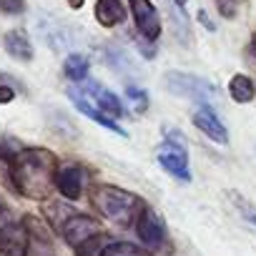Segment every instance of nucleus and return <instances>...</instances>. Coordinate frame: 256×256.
Instances as JSON below:
<instances>
[{
    "label": "nucleus",
    "instance_id": "5701e85b",
    "mask_svg": "<svg viewBox=\"0 0 256 256\" xmlns=\"http://www.w3.org/2000/svg\"><path fill=\"white\" fill-rule=\"evenodd\" d=\"M0 13H6V16L26 13V0H0Z\"/></svg>",
    "mask_w": 256,
    "mask_h": 256
},
{
    "label": "nucleus",
    "instance_id": "dca6fc26",
    "mask_svg": "<svg viewBox=\"0 0 256 256\" xmlns=\"http://www.w3.org/2000/svg\"><path fill=\"white\" fill-rule=\"evenodd\" d=\"M228 96H231V100L234 103H251L254 98H256V83L248 78V76H244V73H236L231 80H228Z\"/></svg>",
    "mask_w": 256,
    "mask_h": 256
},
{
    "label": "nucleus",
    "instance_id": "39448f33",
    "mask_svg": "<svg viewBox=\"0 0 256 256\" xmlns=\"http://www.w3.org/2000/svg\"><path fill=\"white\" fill-rule=\"evenodd\" d=\"M0 256H28V228L3 198H0Z\"/></svg>",
    "mask_w": 256,
    "mask_h": 256
},
{
    "label": "nucleus",
    "instance_id": "0eeeda50",
    "mask_svg": "<svg viewBox=\"0 0 256 256\" xmlns=\"http://www.w3.org/2000/svg\"><path fill=\"white\" fill-rule=\"evenodd\" d=\"M60 231V236H63V241L70 246V248H78V246H83L88 238H93L96 234H100L103 228H100V218H93V216H88V214H73L70 218H66V224L58 228Z\"/></svg>",
    "mask_w": 256,
    "mask_h": 256
},
{
    "label": "nucleus",
    "instance_id": "412c9836",
    "mask_svg": "<svg viewBox=\"0 0 256 256\" xmlns=\"http://www.w3.org/2000/svg\"><path fill=\"white\" fill-rule=\"evenodd\" d=\"M126 98H128V103H131V108H134L136 116H141V113L148 110V93H146L144 88L128 86V88H126Z\"/></svg>",
    "mask_w": 256,
    "mask_h": 256
},
{
    "label": "nucleus",
    "instance_id": "6ab92c4d",
    "mask_svg": "<svg viewBox=\"0 0 256 256\" xmlns=\"http://www.w3.org/2000/svg\"><path fill=\"white\" fill-rule=\"evenodd\" d=\"M110 244H113L110 236H108L106 231H100V234H96L93 238H88L83 246H78V248H76V256H103V251H106Z\"/></svg>",
    "mask_w": 256,
    "mask_h": 256
},
{
    "label": "nucleus",
    "instance_id": "9d476101",
    "mask_svg": "<svg viewBox=\"0 0 256 256\" xmlns=\"http://www.w3.org/2000/svg\"><path fill=\"white\" fill-rule=\"evenodd\" d=\"M56 188L66 201H78L86 191V171L78 164H60L56 176Z\"/></svg>",
    "mask_w": 256,
    "mask_h": 256
},
{
    "label": "nucleus",
    "instance_id": "4468645a",
    "mask_svg": "<svg viewBox=\"0 0 256 256\" xmlns=\"http://www.w3.org/2000/svg\"><path fill=\"white\" fill-rule=\"evenodd\" d=\"M3 48H6L8 56H13L16 60H23V63L33 60V43H30L28 33L20 30V28L8 30V33L3 36Z\"/></svg>",
    "mask_w": 256,
    "mask_h": 256
},
{
    "label": "nucleus",
    "instance_id": "ddd939ff",
    "mask_svg": "<svg viewBox=\"0 0 256 256\" xmlns=\"http://www.w3.org/2000/svg\"><path fill=\"white\" fill-rule=\"evenodd\" d=\"M80 93H83L88 100H93L96 108L103 110L106 116H110V118H123V103H120V98H118L113 90H108L106 86H100V83H86V86L80 88Z\"/></svg>",
    "mask_w": 256,
    "mask_h": 256
},
{
    "label": "nucleus",
    "instance_id": "f3484780",
    "mask_svg": "<svg viewBox=\"0 0 256 256\" xmlns=\"http://www.w3.org/2000/svg\"><path fill=\"white\" fill-rule=\"evenodd\" d=\"M88 70H90V63H88V58L80 56V53H70V56L63 60V73H66V78L73 80V83H86Z\"/></svg>",
    "mask_w": 256,
    "mask_h": 256
},
{
    "label": "nucleus",
    "instance_id": "7ed1b4c3",
    "mask_svg": "<svg viewBox=\"0 0 256 256\" xmlns=\"http://www.w3.org/2000/svg\"><path fill=\"white\" fill-rule=\"evenodd\" d=\"M164 86L171 96H178V98H188L198 106H208L211 100L218 98V88L201 78V76H194V73H184V70H168L164 76Z\"/></svg>",
    "mask_w": 256,
    "mask_h": 256
},
{
    "label": "nucleus",
    "instance_id": "f257e3e1",
    "mask_svg": "<svg viewBox=\"0 0 256 256\" xmlns=\"http://www.w3.org/2000/svg\"><path fill=\"white\" fill-rule=\"evenodd\" d=\"M58 156L48 148H26L8 164V174L13 181V188L30 198V201H48L56 191V176H58Z\"/></svg>",
    "mask_w": 256,
    "mask_h": 256
},
{
    "label": "nucleus",
    "instance_id": "aec40b11",
    "mask_svg": "<svg viewBox=\"0 0 256 256\" xmlns=\"http://www.w3.org/2000/svg\"><path fill=\"white\" fill-rule=\"evenodd\" d=\"M103 256H154V254H148L146 248H138V246L131 244V241H113V244L103 251Z\"/></svg>",
    "mask_w": 256,
    "mask_h": 256
},
{
    "label": "nucleus",
    "instance_id": "cd10ccee",
    "mask_svg": "<svg viewBox=\"0 0 256 256\" xmlns=\"http://www.w3.org/2000/svg\"><path fill=\"white\" fill-rule=\"evenodd\" d=\"M68 6H70L73 10H78V8L83 6V0H68Z\"/></svg>",
    "mask_w": 256,
    "mask_h": 256
},
{
    "label": "nucleus",
    "instance_id": "393cba45",
    "mask_svg": "<svg viewBox=\"0 0 256 256\" xmlns=\"http://www.w3.org/2000/svg\"><path fill=\"white\" fill-rule=\"evenodd\" d=\"M16 98V90L10 88V86H6V83H0V106L3 103H10Z\"/></svg>",
    "mask_w": 256,
    "mask_h": 256
},
{
    "label": "nucleus",
    "instance_id": "c756f323",
    "mask_svg": "<svg viewBox=\"0 0 256 256\" xmlns=\"http://www.w3.org/2000/svg\"><path fill=\"white\" fill-rule=\"evenodd\" d=\"M254 53H256V33H254Z\"/></svg>",
    "mask_w": 256,
    "mask_h": 256
},
{
    "label": "nucleus",
    "instance_id": "a878e982",
    "mask_svg": "<svg viewBox=\"0 0 256 256\" xmlns=\"http://www.w3.org/2000/svg\"><path fill=\"white\" fill-rule=\"evenodd\" d=\"M138 50H141V53H144L148 60L156 56V50H154V43H148V40H138Z\"/></svg>",
    "mask_w": 256,
    "mask_h": 256
},
{
    "label": "nucleus",
    "instance_id": "20e7f679",
    "mask_svg": "<svg viewBox=\"0 0 256 256\" xmlns=\"http://www.w3.org/2000/svg\"><path fill=\"white\" fill-rule=\"evenodd\" d=\"M164 146L158 148L156 158L166 174H171L181 184H191V168H188V148L184 141V134L176 128H166Z\"/></svg>",
    "mask_w": 256,
    "mask_h": 256
},
{
    "label": "nucleus",
    "instance_id": "6e6552de",
    "mask_svg": "<svg viewBox=\"0 0 256 256\" xmlns=\"http://www.w3.org/2000/svg\"><path fill=\"white\" fill-rule=\"evenodd\" d=\"M128 6H131L138 36L148 43H156L158 36H161V18H158L156 6L151 0H128Z\"/></svg>",
    "mask_w": 256,
    "mask_h": 256
},
{
    "label": "nucleus",
    "instance_id": "2eb2a0df",
    "mask_svg": "<svg viewBox=\"0 0 256 256\" xmlns=\"http://www.w3.org/2000/svg\"><path fill=\"white\" fill-rule=\"evenodd\" d=\"M96 20L103 28H116L126 20V8L120 0H96Z\"/></svg>",
    "mask_w": 256,
    "mask_h": 256
},
{
    "label": "nucleus",
    "instance_id": "b1692460",
    "mask_svg": "<svg viewBox=\"0 0 256 256\" xmlns=\"http://www.w3.org/2000/svg\"><path fill=\"white\" fill-rule=\"evenodd\" d=\"M216 3H218V13L221 16H226V18H234L236 16V3H234V0H216Z\"/></svg>",
    "mask_w": 256,
    "mask_h": 256
},
{
    "label": "nucleus",
    "instance_id": "bb28decb",
    "mask_svg": "<svg viewBox=\"0 0 256 256\" xmlns=\"http://www.w3.org/2000/svg\"><path fill=\"white\" fill-rule=\"evenodd\" d=\"M198 20H201V26H204L206 30H211V33L216 30V26L211 23V18H208V13H206V10H198Z\"/></svg>",
    "mask_w": 256,
    "mask_h": 256
},
{
    "label": "nucleus",
    "instance_id": "f8f14e48",
    "mask_svg": "<svg viewBox=\"0 0 256 256\" xmlns=\"http://www.w3.org/2000/svg\"><path fill=\"white\" fill-rule=\"evenodd\" d=\"M68 96H70V100H73V106L78 108V113H83L86 118H90V120H96V123H100L103 128H108V131H113V134H118L120 138H128V131L126 128H120V123L118 120H113L110 116H106L103 110H98L80 90H76V88H68Z\"/></svg>",
    "mask_w": 256,
    "mask_h": 256
},
{
    "label": "nucleus",
    "instance_id": "f03ea898",
    "mask_svg": "<svg viewBox=\"0 0 256 256\" xmlns=\"http://www.w3.org/2000/svg\"><path fill=\"white\" fill-rule=\"evenodd\" d=\"M90 204L106 221L120 228H136V221L146 211V204L138 194L126 191L113 184H96L90 188Z\"/></svg>",
    "mask_w": 256,
    "mask_h": 256
},
{
    "label": "nucleus",
    "instance_id": "4be33fe9",
    "mask_svg": "<svg viewBox=\"0 0 256 256\" xmlns=\"http://www.w3.org/2000/svg\"><path fill=\"white\" fill-rule=\"evenodd\" d=\"M26 146L18 141V138H10V136H0V161H13L18 154H23Z\"/></svg>",
    "mask_w": 256,
    "mask_h": 256
},
{
    "label": "nucleus",
    "instance_id": "9b49d317",
    "mask_svg": "<svg viewBox=\"0 0 256 256\" xmlns=\"http://www.w3.org/2000/svg\"><path fill=\"white\" fill-rule=\"evenodd\" d=\"M194 126L198 128V131H201L206 138H211L214 144H221V146L228 144V131H226V126H224L221 118L211 110V106H198V108L194 110Z\"/></svg>",
    "mask_w": 256,
    "mask_h": 256
},
{
    "label": "nucleus",
    "instance_id": "a211bd4d",
    "mask_svg": "<svg viewBox=\"0 0 256 256\" xmlns=\"http://www.w3.org/2000/svg\"><path fill=\"white\" fill-rule=\"evenodd\" d=\"M168 13H171V23H174V33H176V38H178L184 46H188V43H191V28H188V18H186L184 8L171 0Z\"/></svg>",
    "mask_w": 256,
    "mask_h": 256
},
{
    "label": "nucleus",
    "instance_id": "1a4fd4ad",
    "mask_svg": "<svg viewBox=\"0 0 256 256\" xmlns=\"http://www.w3.org/2000/svg\"><path fill=\"white\" fill-rule=\"evenodd\" d=\"M23 218H26V228H28V256H56L48 224L36 214H28Z\"/></svg>",
    "mask_w": 256,
    "mask_h": 256
},
{
    "label": "nucleus",
    "instance_id": "c85d7f7f",
    "mask_svg": "<svg viewBox=\"0 0 256 256\" xmlns=\"http://www.w3.org/2000/svg\"><path fill=\"white\" fill-rule=\"evenodd\" d=\"M174 3H178V6H184V3H186V0H174Z\"/></svg>",
    "mask_w": 256,
    "mask_h": 256
},
{
    "label": "nucleus",
    "instance_id": "423d86ee",
    "mask_svg": "<svg viewBox=\"0 0 256 256\" xmlns=\"http://www.w3.org/2000/svg\"><path fill=\"white\" fill-rule=\"evenodd\" d=\"M136 236H138L141 248H146L148 254H161L168 246L166 224H164L161 214H156L151 206H146V211L136 221Z\"/></svg>",
    "mask_w": 256,
    "mask_h": 256
}]
</instances>
